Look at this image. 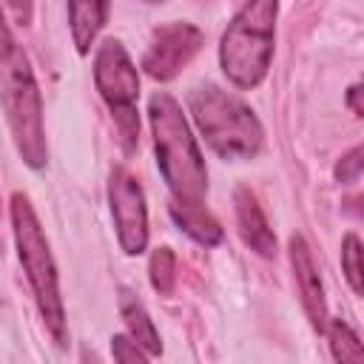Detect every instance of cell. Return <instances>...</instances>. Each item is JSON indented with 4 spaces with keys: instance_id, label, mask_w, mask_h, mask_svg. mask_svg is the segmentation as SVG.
I'll return each mask as SVG.
<instances>
[{
    "instance_id": "15",
    "label": "cell",
    "mask_w": 364,
    "mask_h": 364,
    "mask_svg": "<svg viewBox=\"0 0 364 364\" xmlns=\"http://www.w3.org/2000/svg\"><path fill=\"white\" fill-rule=\"evenodd\" d=\"M148 279L159 296H171L176 284V256L171 247H156L148 259Z\"/></svg>"
},
{
    "instance_id": "3",
    "label": "cell",
    "mask_w": 364,
    "mask_h": 364,
    "mask_svg": "<svg viewBox=\"0 0 364 364\" xmlns=\"http://www.w3.org/2000/svg\"><path fill=\"white\" fill-rule=\"evenodd\" d=\"M188 108L202 139L216 156L239 162V159H253L262 151L264 128L256 111L236 94L213 82H205L191 91Z\"/></svg>"
},
{
    "instance_id": "5",
    "label": "cell",
    "mask_w": 364,
    "mask_h": 364,
    "mask_svg": "<svg viewBox=\"0 0 364 364\" xmlns=\"http://www.w3.org/2000/svg\"><path fill=\"white\" fill-rule=\"evenodd\" d=\"M0 105L11 128L17 154L31 171H43L48 162V142L43 125V97L28 63V54L14 46V51L0 63Z\"/></svg>"
},
{
    "instance_id": "19",
    "label": "cell",
    "mask_w": 364,
    "mask_h": 364,
    "mask_svg": "<svg viewBox=\"0 0 364 364\" xmlns=\"http://www.w3.org/2000/svg\"><path fill=\"white\" fill-rule=\"evenodd\" d=\"M14 20L20 26H31V14H34V0H6Z\"/></svg>"
},
{
    "instance_id": "12",
    "label": "cell",
    "mask_w": 364,
    "mask_h": 364,
    "mask_svg": "<svg viewBox=\"0 0 364 364\" xmlns=\"http://www.w3.org/2000/svg\"><path fill=\"white\" fill-rule=\"evenodd\" d=\"M119 316H122V321H125L128 336H131L151 358L162 353V341H159V333H156L154 318L148 316V310H145V304L139 301V296L131 293L128 287L119 290Z\"/></svg>"
},
{
    "instance_id": "17",
    "label": "cell",
    "mask_w": 364,
    "mask_h": 364,
    "mask_svg": "<svg viewBox=\"0 0 364 364\" xmlns=\"http://www.w3.org/2000/svg\"><path fill=\"white\" fill-rule=\"evenodd\" d=\"M111 355H114V361H122V364H134V361H148L151 358L131 336H111Z\"/></svg>"
},
{
    "instance_id": "18",
    "label": "cell",
    "mask_w": 364,
    "mask_h": 364,
    "mask_svg": "<svg viewBox=\"0 0 364 364\" xmlns=\"http://www.w3.org/2000/svg\"><path fill=\"white\" fill-rule=\"evenodd\" d=\"M361 176V145H353L338 162H336V179L341 185H353Z\"/></svg>"
},
{
    "instance_id": "14",
    "label": "cell",
    "mask_w": 364,
    "mask_h": 364,
    "mask_svg": "<svg viewBox=\"0 0 364 364\" xmlns=\"http://www.w3.org/2000/svg\"><path fill=\"white\" fill-rule=\"evenodd\" d=\"M327 341H330V353L336 361H364V347L355 336V330L341 321V318H327L324 324Z\"/></svg>"
},
{
    "instance_id": "4",
    "label": "cell",
    "mask_w": 364,
    "mask_h": 364,
    "mask_svg": "<svg viewBox=\"0 0 364 364\" xmlns=\"http://www.w3.org/2000/svg\"><path fill=\"white\" fill-rule=\"evenodd\" d=\"M276 17L279 0H245L228 23L219 43V65L236 88H259L267 77L276 43Z\"/></svg>"
},
{
    "instance_id": "7",
    "label": "cell",
    "mask_w": 364,
    "mask_h": 364,
    "mask_svg": "<svg viewBox=\"0 0 364 364\" xmlns=\"http://www.w3.org/2000/svg\"><path fill=\"white\" fill-rule=\"evenodd\" d=\"M108 205L117 230V242L125 256H139L148 247V208L139 179L117 165L108 176Z\"/></svg>"
},
{
    "instance_id": "10",
    "label": "cell",
    "mask_w": 364,
    "mask_h": 364,
    "mask_svg": "<svg viewBox=\"0 0 364 364\" xmlns=\"http://www.w3.org/2000/svg\"><path fill=\"white\" fill-rule=\"evenodd\" d=\"M233 210H236V225H239L242 242L264 259L276 256V233L270 230V225H267V219L259 208V199L253 196L250 188L239 185L233 191Z\"/></svg>"
},
{
    "instance_id": "6",
    "label": "cell",
    "mask_w": 364,
    "mask_h": 364,
    "mask_svg": "<svg viewBox=\"0 0 364 364\" xmlns=\"http://www.w3.org/2000/svg\"><path fill=\"white\" fill-rule=\"evenodd\" d=\"M94 85L108 105L122 148L131 154L139 142V114H136V100H139V74L125 51V46L114 37H108L102 46H97L94 54Z\"/></svg>"
},
{
    "instance_id": "8",
    "label": "cell",
    "mask_w": 364,
    "mask_h": 364,
    "mask_svg": "<svg viewBox=\"0 0 364 364\" xmlns=\"http://www.w3.org/2000/svg\"><path fill=\"white\" fill-rule=\"evenodd\" d=\"M202 43H205V34L193 23L188 20L165 23L154 31L142 54V71L156 82H168L196 57Z\"/></svg>"
},
{
    "instance_id": "16",
    "label": "cell",
    "mask_w": 364,
    "mask_h": 364,
    "mask_svg": "<svg viewBox=\"0 0 364 364\" xmlns=\"http://www.w3.org/2000/svg\"><path fill=\"white\" fill-rule=\"evenodd\" d=\"M341 270L355 296L364 293V267H361V239L355 233H344L341 239Z\"/></svg>"
},
{
    "instance_id": "21",
    "label": "cell",
    "mask_w": 364,
    "mask_h": 364,
    "mask_svg": "<svg viewBox=\"0 0 364 364\" xmlns=\"http://www.w3.org/2000/svg\"><path fill=\"white\" fill-rule=\"evenodd\" d=\"M347 105L353 108V114L355 117H361L364 114V105H361V85L355 82V85H350V91H347Z\"/></svg>"
},
{
    "instance_id": "9",
    "label": "cell",
    "mask_w": 364,
    "mask_h": 364,
    "mask_svg": "<svg viewBox=\"0 0 364 364\" xmlns=\"http://www.w3.org/2000/svg\"><path fill=\"white\" fill-rule=\"evenodd\" d=\"M287 253H290V267H293L296 287H299V296H301V307L310 318V327L316 333H324L327 299H324V284H321V276H318V267H316V259H313V250H310L307 239L293 233L290 242H287Z\"/></svg>"
},
{
    "instance_id": "1",
    "label": "cell",
    "mask_w": 364,
    "mask_h": 364,
    "mask_svg": "<svg viewBox=\"0 0 364 364\" xmlns=\"http://www.w3.org/2000/svg\"><path fill=\"white\" fill-rule=\"evenodd\" d=\"M148 125L154 136L156 168L171 191V202L205 205L208 168L199 142L182 114V105L171 94L156 91L148 100Z\"/></svg>"
},
{
    "instance_id": "11",
    "label": "cell",
    "mask_w": 364,
    "mask_h": 364,
    "mask_svg": "<svg viewBox=\"0 0 364 364\" xmlns=\"http://www.w3.org/2000/svg\"><path fill=\"white\" fill-rule=\"evenodd\" d=\"M108 9H111V0H65L68 31H71L77 54L85 57L91 51L97 34L108 23Z\"/></svg>"
},
{
    "instance_id": "20",
    "label": "cell",
    "mask_w": 364,
    "mask_h": 364,
    "mask_svg": "<svg viewBox=\"0 0 364 364\" xmlns=\"http://www.w3.org/2000/svg\"><path fill=\"white\" fill-rule=\"evenodd\" d=\"M14 37H11V28H9V23H6V14H3V6H0V63L14 51Z\"/></svg>"
},
{
    "instance_id": "13",
    "label": "cell",
    "mask_w": 364,
    "mask_h": 364,
    "mask_svg": "<svg viewBox=\"0 0 364 364\" xmlns=\"http://www.w3.org/2000/svg\"><path fill=\"white\" fill-rule=\"evenodd\" d=\"M171 219L182 233H188L202 247H216L222 242V225L205 210V205H176L171 202Z\"/></svg>"
},
{
    "instance_id": "22",
    "label": "cell",
    "mask_w": 364,
    "mask_h": 364,
    "mask_svg": "<svg viewBox=\"0 0 364 364\" xmlns=\"http://www.w3.org/2000/svg\"><path fill=\"white\" fill-rule=\"evenodd\" d=\"M142 3H151V6H156V3H165V0H142Z\"/></svg>"
},
{
    "instance_id": "2",
    "label": "cell",
    "mask_w": 364,
    "mask_h": 364,
    "mask_svg": "<svg viewBox=\"0 0 364 364\" xmlns=\"http://www.w3.org/2000/svg\"><path fill=\"white\" fill-rule=\"evenodd\" d=\"M11 233L17 245V256L23 264V273L31 284L37 310L54 338L57 347L68 344V318H65V304L60 296V276L57 264L48 247V239L43 233V225L28 202L26 193H11Z\"/></svg>"
}]
</instances>
